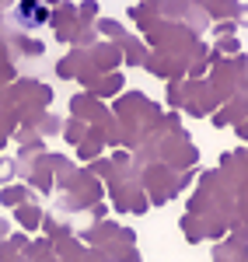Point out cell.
<instances>
[{"label":"cell","mask_w":248,"mask_h":262,"mask_svg":"<svg viewBox=\"0 0 248 262\" xmlns=\"http://www.w3.org/2000/svg\"><path fill=\"white\" fill-rule=\"evenodd\" d=\"M4 234H7V221H0V238H4Z\"/></svg>","instance_id":"obj_6"},{"label":"cell","mask_w":248,"mask_h":262,"mask_svg":"<svg viewBox=\"0 0 248 262\" xmlns=\"http://www.w3.org/2000/svg\"><path fill=\"white\" fill-rule=\"evenodd\" d=\"M220 49H234V53H238V39H224V42H220Z\"/></svg>","instance_id":"obj_5"},{"label":"cell","mask_w":248,"mask_h":262,"mask_svg":"<svg viewBox=\"0 0 248 262\" xmlns=\"http://www.w3.org/2000/svg\"><path fill=\"white\" fill-rule=\"evenodd\" d=\"M102 28H105V35H119V25L116 21H102Z\"/></svg>","instance_id":"obj_4"},{"label":"cell","mask_w":248,"mask_h":262,"mask_svg":"<svg viewBox=\"0 0 248 262\" xmlns=\"http://www.w3.org/2000/svg\"><path fill=\"white\" fill-rule=\"evenodd\" d=\"M18 18L25 21V25H39V21L49 18V11L39 7V4H21V7H18Z\"/></svg>","instance_id":"obj_1"},{"label":"cell","mask_w":248,"mask_h":262,"mask_svg":"<svg viewBox=\"0 0 248 262\" xmlns=\"http://www.w3.org/2000/svg\"><path fill=\"white\" fill-rule=\"evenodd\" d=\"M21 200H25V189H4V196H0L4 206H18Z\"/></svg>","instance_id":"obj_2"},{"label":"cell","mask_w":248,"mask_h":262,"mask_svg":"<svg viewBox=\"0 0 248 262\" xmlns=\"http://www.w3.org/2000/svg\"><path fill=\"white\" fill-rule=\"evenodd\" d=\"M7 179H14V164H11V161H0V182H7Z\"/></svg>","instance_id":"obj_3"}]
</instances>
